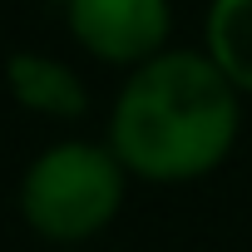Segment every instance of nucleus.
Masks as SVG:
<instances>
[{"instance_id":"1","label":"nucleus","mask_w":252,"mask_h":252,"mask_svg":"<svg viewBox=\"0 0 252 252\" xmlns=\"http://www.w3.org/2000/svg\"><path fill=\"white\" fill-rule=\"evenodd\" d=\"M242 129V89L208 50H158L134 64L109 114V149L129 178L193 183L213 173Z\"/></svg>"},{"instance_id":"2","label":"nucleus","mask_w":252,"mask_h":252,"mask_svg":"<svg viewBox=\"0 0 252 252\" xmlns=\"http://www.w3.org/2000/svg\"><path fill=\"white\" fill-rule=\"evenodd\" d=\"M124 178H129V168L119 163L109 144H89V139L50 144L20 178V218L45 242L60 247L89 242L124 208Z\"/></svg>"},{"instance_id":"3","label":"nucleus","mask_w":252,"mask_h":252,"mask_svg":"<svg viewBox=\"0 0 252 252\" xmlns=\"http://www.w3.org/2000/svg\"><path fill=\"white\" fill-rule=\"evenodd\" d=\"M64 20L79 50L104 64H144L168 50L173 5L168 0H64Z\"/></svg>"},{"instance_id":"4","label":"nucleus","mask_w":252,"mask_h":252,"mask_svg":"<svg viewBox=\"0 0 252 252\" xmlns=\"http://www.w3.org/2000/svg\"><path fill=\"white\" fill-rule=\"evenodd\" d=\"M5 84L30 114H45V119H84L89 114L84 79L55 55H40V50L10 55L5 60Z\"/></svg>"},{"instance_id":"5","label":"nucleus","mask_w":252,"mask_h":252,"mask_svg":"<svg viewBox=\"0 0 252 252\" xmlns=\"http://www.w3.org/2000/svg\"><path fill=\"white\" fill-rule=\"evenodd\" d=\"M203 50L242 94H252V0H213L203 20Z\"/></svg>"}]
</instances>
